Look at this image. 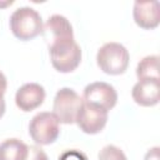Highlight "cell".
<instances>
[{
	"mask_svg": "<svg viewBox=\"0 0 160 160\" xmlns=\"http://www.w3.org/2000/svg\"><path fill=\"white\" fill-rule=\"evenodd\" d=\"M29 145L19 139H6L0 144V160H26Z\"/></svg>",
	"mask_w": 160,
	"mask_h": 160,
	"instance_id": "12",
	"label": "cell"
},
{
	"mask_svg": "<svg viewBox=\"0 0 160 160\" xmlns=\"http://www.w3.org/2000/svg\"><path fill=\"white\" fill-rule=\"evenodd\" d=\"M50 60L59 72L74 71L81 61V49L75 40L56 42L49 46Z\"/></svg>",
	"mask_w": 160,
	"mask_h": 160,
	"instance_id": "3",
	"label": "cell"
},
{
	"mask_svg": "<svg viewBox=\"0 0 160 160\" xmlns=\"http://www.w3.org/2000/svg\"><path fill=\"white\" fill-rule=\"evenodd\" d=\"M42 35L48 42V46L56 42H61V41L75 40L70 21L65 16L59 14L51 15L46 20L42 28Z\"/></svg>",
	"mask_w": 160,
	"mask_h": 160,
	"instance_id": "8",
	"label": "cell"
},
{
	"mask_svg": "<svg viewBox=\"0 0 160 160\" xmlns=\"http://www.w3.org/2000/svg\"><path fill=\"white\" fill-rule=\"evenodd\" d=\"M159 146H154L149 149V151L145 154L144 160H159Z\"/></svg>",
	"mask_w": 160,
	"mask_h": 160,
	"instance_id": "17",
	"label": "cell"
},
{
	"mask_svg": "<svg viewBox=\"0 0 160 160\" xmlns=\"http://www.w3.org/2000/svg\"><path fill=\"white\" fill-rule=\"evenodd\" d=\"M129 51L119 42H106L96 54L98 66L109 75L124 74L129 66Z\"/></svg>",
	"mask_w": 160,
	"mask_h": 160,
	"instance_id": "2",
	"label": "cell"
},
{
	"mask_svg": "<svg viewBox=\"0 0 160 160\" xmlns=\"http://www.w3.org/2000/svg\"><path fill=\"white\" fill-rule=\"evenodd\" d=\"M42 20L40 14L30 8H18L10 16V30L15 38L20 40H31L42 34Z\"/></svg>",
	"mask_w": 160,
	"mask_h": 160,
	"instance_id": "1",
	"label": "cell"
},
{
	"mask_svg": "<svg viewBox=\"0 0 160 160\" xmlns=\"http://www.w3.org/2000/svg\"><path fill=\"white\" fill-rule=\"evenodd\" d=\"M81 105L82 98H80L75 90L70 88H62L58 90L54 98L52 114L61 124H74Z\"/></svg>",
	"mask_w": 160,
	"mask_h": 160,
	"instance_id": "5",
	"label": "cell"
},
{
	"mask_svg": "<svg viewBox=\"0 0 160 160\" xmlns=\"http://www.w3.org/2000/svg\"><path fill=\"white\" fill-rule=\"evenodd\" d=\"M136 76L139 80L145 79H156L160 80L159 75V56L148 55L142 58L136 66Z\"/></svg>",
	"mask_w": 160,
	"mask_h": 160,
	"instance_id": "13",
	"label": "cell"
},
{
	"mask_svg": "<svg viewBox=\"0 0 160 160\" xmlns=\"http://www.w3.org/2000/svg\"><path fill=\"white\" fill-rule=\"evenodd\" d=\"M132 16L138 26L145 30L158 28L160 22L159 15V1H135Z\"/></svg>",
	"mask_w": 160,
	"mask_h": 160,
	"instance_id": "10",
	"label": "cell"
},
{
	"mask_svg": "<svg viewBox=\"0 0 160 160\" xmlns=\"http://www.w3.org/2000/svg\"><path fill=\"white\" fill-rule=\"evenodd\" d=\"M60 122L52 112L41 111L36 114L29 124V134L35 144L50 145L59 138Z\"/></svg>",
	"mask_w": 160,
	"mask_h": 160,
	"instance_id": "4",
	"label": "cell"
},
{
	"mask_svg": "<svg viewBox=\"0 0 160 160\" xmlns=\"http://www.w3.org/2000/svg\"><path fill=\"white\" fill-rule=\"evenodd\" d=\"M99 160H128L124 151L115 145H106L99 152Z\"/></svg>",
	"mask_w": 160,
	"mask_h": 160,
	"instance_id": "14",
	"label": "cell"
},
{
	"mask_svg": "<svg viewBox=\"0 0 160 160\" xmlns=\"http://www.w3.org/2000/svg\"><path fill=\"white\" fill-rule=\"evenodd\" d=\"M45 100V90L40 84L28 82L20 86L15 94V104L22 111H31L39 108Z\"/></svg>",
	"mask_w": 160,
	"mask_h": 160,
	"instance_id": "9",
	"label": "cell"
},
{
	"mask_svg": "<svg viewBox=\"0 0 160 160\" xmlns=\"http://www.w3.org/2000/svg\"><path fill=\"white\" fill-rule=\"evenodd\" d=\"M6 86H8V81L5 75L0 71V96H4L5 91H6Z\"/></svg>",
	"mask_w": 160,
	"mask_h": 160,
	"instance_id": "18",
	"label": "cell"
},
{
	"mask_svg": "<svg viewBox=\"0 0 160 160\" xmlns=\"http://www.w3.org/2000/svg\"><path fill=\"white\" fill-rule=\"evenodd\" d=\"M58 160H89L86 154H84L80 150L76 149H71V150H66L64 151Z\"/></svg>",
	"mask_w": 160,
	"mask_h": 160,
	"instance_id": "15",
	"label": "cell"
},
{
	"mask_svg": "<svg viewBox=\"0 0 160 160\" xmlns=\"http://www.w3.org/2000/svg\"><path fill=\"white\" fill-rule=\"evenodd\" d=\"M26 160H49L46 152L38 145L29 146V152Z\"/></svg>",
	"mask_w": 160,
	"mask_h": 160,
	"instance_id": "16",
	"label": "cell"
},
{
	"mask_svg": "<svg viewBox=\"0 0 160 160\" xmlns=\"http://www.w3.org/2000/svg\"><path fill=\"white\" fill-rule=\"evenodd\" d=\"M132 100L140 106H154L160 99V80H139L131 90Z\"/></svg>",
	"mask_w": 160,
	"mask_h": 160,
	"instance_id": "11",
	"label": "cell"
},
{
	"mask_svg": "<svg viewBox=\"0 0 160 160\" xmlns=\"http://www.w3.org/2000/svg\"><path fill=\"white\" fill-rule=\"evenodd\" d=\"M5 112V100H4V96H0V118L4 115Z\"/></svg>",
	"mask_w": 160,
	"mask_h": 160,
	"instance_id": "19",
	"label": "cell"
},
{
	"mask_svg": "<svg viewBox=\"0 0 160 160\" xmlns=\"http://www.w3.org/2000/svg\"><path fill=\"white\" fill-rule=\"evenodd\" d=\"M82 101L94 104L104 110H111L118 101V92L115 88L105 81H95L85 86Z\"/></svg>",
	"mask_w": 160,
	"mask_h": 160,
	"instance_id": "7",
	"label": "cell"
},
{
	"mask_svg": "<svg viewBox=\"0 0 160 160\" xmlns=\"http://www.w3.org/2000/svg\"><path fill=\"white\" fill-rule=\"evenodd\" d=\"M108 112L109 111L104 110L100 106L82 101L75 122L78 124L81 131H84L85 134L94 135L100 132L105 128L108 122Z\"/></svg>",
	"mask_w": 160,
	"mask_h": 160,
	"instance_id": "6",
	"label": "cell"
}]
</instances>
